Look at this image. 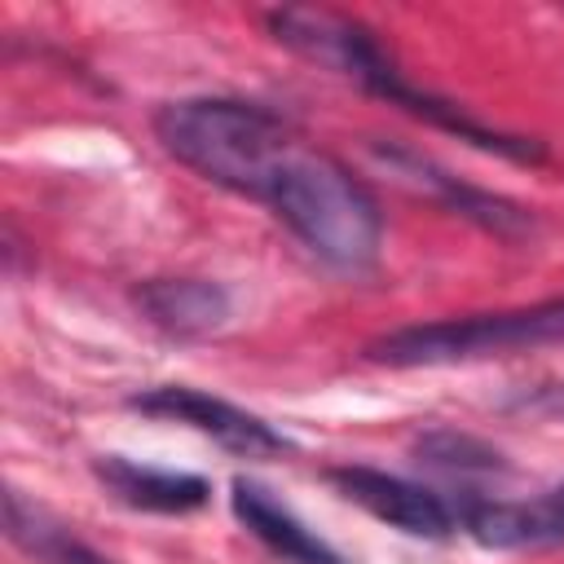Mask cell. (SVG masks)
Wrapping results in <instances>:
<instances>
[{"label":"cell","instance_id":"obj_1","mask_svg":"<svg viewBox=\"0 0 564 564\" xmlns=\"http://www.w3.org/2000/svg\"><path fill=\"white\" fill-rule=\"evenodd\" d=\"M269 31L278 44L295 48L300 57L361 84L366 93L383 97L388 106H401L410 110L414 119H427L445 132H454L458 141H471L480 150H494L502 159H516V163H538L542 159V145L538 141H524V137H507L498 128H485L476 123L463 106L445 101V97H432L423 88H414L405 79V70L383 53V44L375 40V31L348 13H335V9H273L269 13Z\"/></svg>","mask_w":564,"mask_h":564},{"label":"cell","instance_id":"obj_2","mask_svg":"<svg viewBox=\"0 0 564 564\" xmlns=\"http://www.w3.org/2000/svg\"><path fill=\"white\" fill-rule=\"evenodd\" d=\"M159 145L203 181L242 198H264L269 181L300 145V132L269 106L238 97H181L154 115Z\"/></svg>","mask_w":564,"mask_h":564},{"label":"cell","instance_id":"obj_3","mask_svg":"<svg viewBox=\"0 0 564 564\" xmlns=\"http://www.w3.org/2000/svg\"><path fill=\"white\" fill-rule=\"evenodd\" d=\"M317 260L335 264V269H366L379 256L383 242V216L375 194L326 150L308 145L300 137V145L286 154V163L278 167V176L269 181L264 198H260Z\"/></svg>","mask_w":564,"mask_h":564},{"label":"cell","instance_id":"obj_4","mask_svg":"<svg viewBox=\"0 0 564 564\" xmlns=\"http://www.w3.org/2000/svg\"><path fill=\"white\" fill-rule=\"evenodd\" d=\"M538 348H564V295L502 313H467V317L401 326L370 339L366 361L410 370V366H458V361H485V357H511Z\"/></svg>","mask_w":564,"mask_h":564},{"label":"cell","instance_id":"obj_5","mask_svg":"<svg viewBox=\"0 0 564 564\" xmlns=\"http://www.w3.org/2000/svg\"><path fill=\"white\" fill-rule=\"evenodd\" d=\"M128 405L137 414H150V419L185 423V427L203 432L207 441H216L220 449L242 454V458H273V454L295 449L269 419H260V414H251L225 397H212L203 388H189V383H159L150 392L128 397Z\"/></svg>","mask_w":564,"mask_h":564},{"label":"cell","instance_id":"obj_6","mask_svg":"<svg viewBox=\"0 0 564 564\" xmlns=\"http://www.w3.org/2000/svg\"><path fill=\"white\" fill-rule=\"evenodd\" d=\"M326 480L348 502H357L361 511H370L375 520L392 524L405 538L445 542L458 529V502H449L436 489H423L419 480H405L397 471L366 467V463H344V467H330Z\"/></svg>","mask_w":564,"mask_h":564},{"label":"cell","instance_id":"obj_7","mask_svg":"<svg viewBox=\"0 0 564 564\" xmlns=\"http://www.w3.org/2000/svg\"><path fill=\"white\" fill-rule=\"evenodd\" d=\"M458 529H467L489 551H542L564 546V485L533 498H458Z\"/></svg>","mask_w":564,"mask_h":564},{"label":"cell","instance_id":"obj_8","mask_svg":"<svg viewBox=\"0 0 564 564\" xmlns=\"http://www.w3.org/2000/svg\"><path fill=\"white\" fill-rule=\"evenodd\" d=\"M93 476L101 480V489L115 502H123L132 511H150V516H189V511L207 507V498H212L207 476L150 467V463H137L123 454H97Z\"/></svg>","mask_w":564,"mask_h":564},{"label":"cell","instance_id":"obj_9","mask_svg":"<svg viewBox=\"0 0 564 564\" xmlns=\"http://www.w3.org/2000/svg\"><path fill=\"white\" fill-rule=\"evenodd\" d=\"M229 507H234L238 524L260 546H269L282 564H344V555L322 533H313L282 498H273V489H264L260 480L238 476L229 485Z\"/></svg>","mask_w":564,"mask_h":564},{"label":"cell","instance_id":"obj_10","mask_svg":"<svg viewBox=\"0 0 564 564\" xmlns=\"http://www.w3.org/2000/svg\"><path fill=\"white\" fill-rule=\"evenodd\" d=\"M379 154H383V163H392V172H397L405 185L436 194L441 203L458 207V216L485 225L489 234H498V238L533 234V216H529L524 207H516V203H507V198H498V194H485V189H476V185H463L458 176L441 172L436 163L419 159L414 150H392V145H388V150H379Z\"/></svg>","mask_w":564,"mask_h":564},{"label":"cell","instance_id":"obj_11","mask_svg":"<svg viewBox=\"0 0 564 564\" xmlns=\"http://www.w3.org/2000/svg\"><path fill=\"white\" fill-rule=\"evenodd\" d=\"M137 308L167 335H207L229 317V291L207 278H150L137 286Z\"/></svg>","mask_w":564,"mask_h":564},{"label":"cell","instance_id":"obj_12","mask_svg":"<svg viewBox=\"0 0 564 564\" xmlns=\"http://www.w3.org/2000/svg\"><path fill=\"white\" fill-rule=\"evenodd\" d=\"M4 538L31 564H115L106 551H97L88 538H79L62 516H53L44 502L26 498L13 485L4 489Z\"/></svg>","mask_w":564,"mask_h":564},{"label":"cell","instance_id":"obj_13","mask_svg":"<svg viewBox=\"0 0 564 564\" xmlns=\"http://www.w3.org/2000/svg\"><path fill=\"white\" fill-rule=\"evenodd\" d=\"M414 454L423 467L432 471H445V476H494L502 471V454L467 432H454V427H436V432H423L414 441Z\"/></svg>","mask_w":564,"mask_h":564},{"label":"cell","instance_id":"obj_14","mask_svg":"<svg viewBox=\"0 0 564 564\" xmlns=\"http://www.w3.org/2000/svg\"><path fill=\"white\" fill-rule=\"evenodd\" d=\"M551 410L564 414V388H551Z\"/></svg>","mask_w":564,"mask_h":564}]
</instances>
